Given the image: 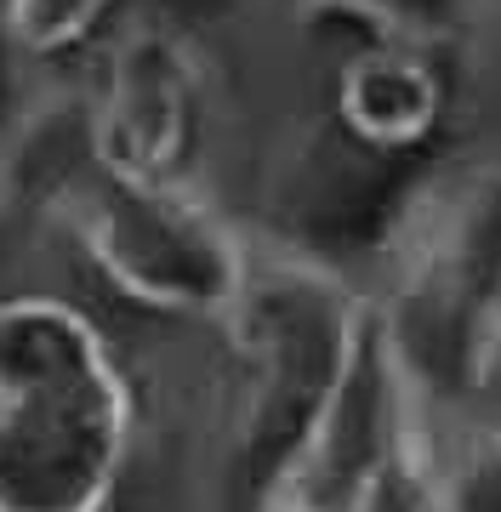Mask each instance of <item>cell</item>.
Wrapping results in <instances>:
<instances>
[{
    "instance_id": "6da1fadb",
    "label": "cell",
    "mask_w": 501,
    "mask_h": 512,
    "mask_svg": "<svg viewBox=\"0 0 501 512\" xmlns=\"http://www.w3.org/2000/svg\"><path fill=\"white\" fill-rule=\"evenodd\" d=\"M137 456V382L57 291L0 296V512H114Z\"/></svg>"
},
{
    "instance_id": "7a4b0ae2",
    "label": "cell",
    "mask_w": 501,
    "mask_h": 512,
    "mask_svg": "<svg viewBox=\"0 0 501 512\" xmlns=\"http://www.w3.org/2000/svg\"><path fill=\"white\" fill-rule=\"evenodd\" d=\"M371 296L319 256H257L240 302L217 319L223 376L211 416V490L251 512L279 490L319 410L331 404Z\"/></svg>"
},
{
    "instance_id": "3957f363",
    "label": "cell",
    "mask_w": 501,
    "mask_h": 512,
    "mask_svg": "<svg viewBox=\"0 0 501 512\" xmlns=\"http://www.w3.org/2000/svg\"><path fill=\"white\" fill-rule=\"evenodd\" d=\"M57 222L97 291L154 319L217 325L251 279V239L194 183H114L86 171Z\"/></svg>"
},
{
    "instance_id": "277c9868",
    "label": "cell",
    "mask_w": 501,
    "mask_h": 512,
    "mask_svg": "<svg viewBox=\"0 0 501 512\" xmlns=\"http://www.w3.org/2000/svg\"><path fill=\"white\" fill-rule=\"evenodd\" d=\"M422 439V382L410 376L382 302H371L331 404L268 501L297 512H388L433 473Z\"/></svg>"
},
{
    "instance_id": "5b68a950",
    "label": "cell",
    "mask_w": 501,
    "mask_h": 512,
    "mask_svg": "<svg viewBox=\"0 0 501 512\" xmlns=\"http://www.w3.org/2000/svg\"><path fill=\"white\" fill-rule=\"evenodd\" d=\"M86 171L114 183H188L205 137V63L171 23H120L97 52L86 109Z\"/></svg>"
},
{
    "instance_id": "8992f818",
    "label": "cell",
    "mask_w": 501,
    "mask_h": 512,
    "mask_svg": "<svg viewBox=\"0 0 501 512\" xmlns=\"http://www.w3.org/2000/svg\"><path fill=\"white\" fill-rule=\"evenodd\" d=\"M336 120L353 143L405 154L427 143L445 120V74L427 46L410 40H382L336 63Z\"/></svg>"
},
{
    "instance_id": "52a82bcc",
    "label": "cell",
    "mask_w": 501,
    "mask_h": 512,
    "mask_svg": "<svg viewBox=\"0 0 501 512\" xmlns=\"http://www.w3.org/2000/svg\"><path fill=\"white\" fill-rule=\"evenodd\" d=\"M126 0H0V46L29 69H57L103 52Z\"/></svg>"
},
{
    "instance_id": "ba28073f",
    "label": "cell",
    "mask_w": 501,
    "mask_h": 512,
    "mask_svg": "<svg viewBox=\"0 0 501 512\" xmlns=\"http://www.w3.org/2000/svg\"><path fill=\"white\" fill-rule=\"evenodd\" d=\"M433 512H501V421L433 461Z\"/></svg>"
},
{
    "instance_id": "9c48e42d",
    "label": "cell",
    "mask_w": 501,
    "mask_h": 512,
    "mask_svg": "<svg viewBox=\"0 0 501 512\" xmlns=\"http://www.w3.org/2000/svg\"><path fill=\"white\" fill-rule=\"evenodd\" d=\"M251 512H297V507H285V501H262V507H251Z\"/></svg>"
}]
</instances>
